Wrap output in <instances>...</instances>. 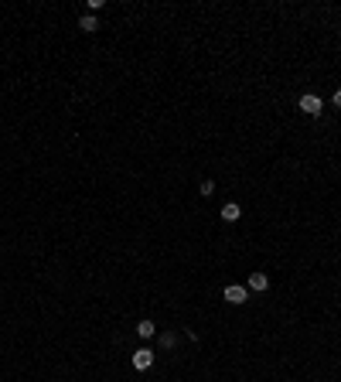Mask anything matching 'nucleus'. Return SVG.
Masks as SVG:
<instances>
[{"label": "nucleus", "instance_id": "1", "mask_svg": "<svg viewBox=\"0 0 341 382\" xmlns=\"http://www.w3.org/2000/svg\"><path fill=\"white\" fill-rule=\"evenodd\" d=\"M225 301L236 304V307H239V304H246V301H249V287H239V283L225 287Z\"/></svg>", "mask_w": 341, "mask_h": 382}, {"label": "nucleus", "instance_id": "8", "mask_svg": "<svg viewBox=\"0 0 341 382\" xmlns=\"http://www.w3.org/2000/svg\"><path fill=\"white\" fill-rule=\"evenodd\" d=\"M157 341H160V345H164V348H174V335H170V331H167V335H160Z\"/></svg>", "mask_w": 341, "mask_h": 382}, {"label": "nucleus", "instance_id": "10", "mask_svg": "<svg viewBox=\"0 0 341 382\" xmlns=\"http://www.w3.org/2000/svg\"><path fill=\"white\" fill-rule=\"evenodd\" d=\"M334 106H341V89H338V92H334Z\"/></svg>", "mask_w": 341, "mask_h": 382}, {"label": "nucleus", "instance_id": "9", "mask_svg": "<svg viewBox=\"0 0 341 382\" xmlns=\"http://www.w3.org/2000/svg\"><path fill=\"white\" fill-rule=\"evenodd\" d=\"M212 191H215V181H202V195H205V198H208Z\"/></svg>", "mask_w": 341, "mask_h": 382}, {"label": "nucleus", "instance_id": "3", "mask_svg": "<svg viewBox=\"0 0 341 382\" xmlns=\"http://www.w3.org/2000/svg\"><path fill=\"white\" fill-rule=\"evenodd\" d=\"M150 365H154V351L150 348H140V351H133V369H150Z\"/></svg>", "mask_w": 341, "mask_h": 382}, {"label": "nucleus", "instance_id": "5", "mask_svg": "<svg viewBox=\"0 0 341 382\" xmlns=\"http://www.w3.org/2000/svg\"><path fill=\"white\" fill-rule=\"evenodd\" d=\"M266 287H270V280H266V273H252V277H249V290L263 293Z\"/></svg>", "mask_w": 341, "mask_h": 382}, {"label": "nucleus", "instance_id": "4", "mask_svg": "<svg viewBox=\"0 0 341 382\" xmlns=\"http://www.w3.org/2000/svg\"><path fill=\"white\" fill-rule=\"evenodd\" d=\"M239 215H242V208H239L236 202H225V205H222V219H225V222H239Z\"/></svg>", "mask_w": 341, "mask_h": 382}, {"label": "nucleus", "instance_id": "7", "mask_svg": "<svg viewBox=\"0 0 341 382\" xmlns=\"http://www.w3.org/2000/svg\"><path fill=\"white\" fill-rule=\"evenodd\" d=\"M79 28H82V31H96L99 24H96V17H92V14H86V17L79 21Z\"/></svg>", "mask_w": 341, "mask_h": 382}, {"label": "nucleus", "instance_id": "6", "mask_svg": "<svg viewBox=\"0 0 341 382\" xmlns=\"http://www.w3.org/2000/svg\"><path fill=\"white\" fill-rule=\"evenodd\" d=\"M136 335H140V338H154V335H157V328L150 324V321H140V324H136Z\"/></svg>", "mask_w": 341, "mask_h": 382}, {"label": "nucleus", "instance_id": "2", "mask_svg": "<svg viewBox=\"0 0 341 382\" xmlns=\"http://www.w3.org/2000/svg\"><path fill=\"white\" fill-rule=\"evenodd\" d=\"M300 110H304L307 116H321V99L314 92H304V96H300Z\"/></svg>", "mask_w": 341, "mask_h": 382}]
</instances>
